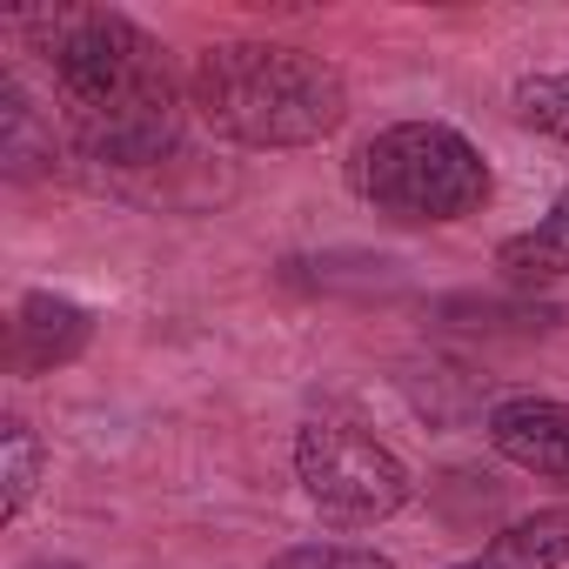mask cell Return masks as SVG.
<instances>
[{
	"mask_svg": "<svg viewBox=\"0 0 569 569\" xmlns=\"http://www.w3.org/2000/svg\"><path fill=\"white\" fill-rule=\"evenodd\" d=\"M8 34L54 81V108L81 168L101 174H161L188 161V81L168 48L121 8H34L14 14Z\"/></svg>",
	"mask_w": 569,
	"mask_h": 569,
	"instance_id": "obj_1",
	"label": "cell"
},
{
	"mask_svg": "<svg viewBox=\"0 0 569 569\" xmlns=\"http://www.w3.org/2000/svg\"><path fill=\"white\" fill-rule=\"evenodd\" d=\"M188 108L228 148L289 154L349 121V74L302 41H208L188 68Z\"/></svg>",
	"mask_w": 569,
	"mask_h": 569,
	"instance_id": "obj_2",
	"label": "cell"
},
{
	"mask_svg": "<svg viewBox=\"0 0 569 569\" xmlns=\"http://www.w3.org/2000/svg\"><path fill=\"white\" fill-rule=\"evenodd\" d=\"M349 194L402 228H456L489 208L496 174L489 154L456 121H389L356 141L349 154Z\"/></svg>",
	"mask_w": 569,
	"mask_h": 569,
	"instance_id": "obj_3",
	"label": "cell"
},
{
	"mask_svg": "<svg viewBox=\"0 0 569 569\" xmlns=\"http://www.w3.org/2000/svg\"><path fill=\"white\" fill-rule=\"evenodd\" d=\"M296 482L309 509L336 529H376L416 502L409 462L349 416H309L296 429Z\"/></svg>",
	"mask_w": 569,
	"mask_h": 569,
	"instance_id": "obj_4",
	"label": "cell"
},
{
	"mask_svg": "<svg viewBox=\"0 0 569 569\" xmlns=\"http://www.w3.org/2000/svg\"><path fill=\"white\" fill-rule=\"evenodd\" d=\"M482 442L509 469L569 489V402L562 396H496V409L482 416Z\"/></svg>",
	"mask_w": 569,
	"mask_h": 569,
	"instance_id": "obj_5",
	"label": "cell"
},
{
	"mask_svg": "<svg viewBox=\"0 0 569 569\" xmlns=\"http://www.w3.org/2000/svg\"><path fill=\"white\" fill-rule=\"evenodd\" d=\"M88 349H94V316H88L74 296L28 289V296L14 302V316H8V369H14V376L74 369Z\"/></svg>",
	"mask_w": 569,
	"mask_h": 569,
	"instance_id": "obj_6",
	"label": "cell"
},
{
	"mask_svg": "<svg viewBox=\"0 0 569 569\" xmlns=\"http://www.w3.org/2000/svg\"><path fill=\"white\" fill-rule=\"evenodd\" d=\"M68 154H74L68 148V128L54 114H41V101L28 94L21 74H8V81H0V161H8V174L14 181H41Z\"/></svg>",
	"mask_w": 569,
	"mask_h": 569,
	"instance_id": "obj_7",
	"label": "cell"
},
{
	"mask_svg": "<svg viewBox=\"0 0 569 569\" xmlns=\"http://www.w3.org/2000/svg\"><path fill=\"white\" fill-rule=\"evenodd\" d=\"M442 569H569V502H549V509L502 522L482 549H469Z\"/></svg>",
	"mask_w": 569,
	"mask_h": 569,
	"instance_id": "obj_8",
	"label": "cell"
},
{
	"mask_svg": "<svg viewBox=\"0 0 569 569\" xmlns=\"http://www.w3.org/2000/svg\"><path fill=\"white\" fill-rule=\"evenodd\" d=\"M496 268L502 281H516V289H542V281H569V181L556 188V201L496 241Z\"/></svg>",
	"mask_w": 569,
	"mask_h": 569,
	"instance_id": "obj_9",
	"label": "cell"
},
{
	"mask_svg": "<svg viewBox=\"0 0 569 569\" xmlns=\"http://www.w3.org/2000/svg\"><path fill=\"white\" fill-rule=\"evenodd\" d=\"M41 476H48V436L28 416H8V422H0V522L28 516Z\"/></svg>",
	"mask_w": 569,
	"mask_h": 569,
	"instance_id": "obj_10",
	"label": "cell"
},
{
	"mask_svg": "<svg viewBox=\"0 0 569 569\" xmlns=\"http://www.w3.org/2000/svg\"><path fill=\"white\" fill-rule=\"evenodd\" d=\"M396 382H402V396L416 402V416H429V422H442V429H456V422H462V409H456L449 396H462L476 416H489V409H496V402H489V382H476V376H469V369H456V362H409Z\"/></svg>",
	"mask_w": 569,
	"mask_h": 569,
	"instance_id": "obj_11",
	"label": "cell"
},
{
	"mask_svg": "<svg viewBox=\"0 0 569 569\" xmlns=\"http://www.w3.org/2000/svg\"><path fill=\"white\" fill-rule=\"evenodd\" d=\"M509 114H516V128H529V134L556 141V148H569V68H536V74H522V81L509 88Z\"/></svg>",
	"mask_w": 569,
	"mask_h": 569,
	"instance_id": "obj_12",
	"label": "cell"
},
{
	"mask_svg": "<svg viewBox=\"0 0 569 569\" xmlns=\"http://www.w3.org/2000/svg\"><path fill=\"white\" fill-rule=\"evenodd\" d=\"M261 569H396V556L376 542H289Z\"/></svg>",
	"mask_w": 569,
	"mask_h": 569,
	"instance_id": "obj_13",
	"label": "cell"
},
{
	"mask_svg": "<svg viewBox=\"0 0 569 569\" xmlns=\"http://www.w3.org/2000/svg\"><path fill=\"white\" fill-rule=\"evenodd\" d=\"M21 569H88V562H74V556H34V562H21Z\"/></svg>",
	"mask_w": 569,
	"mask_h": 569,
	"instance_id": "obj_14",
	"label": "cell"
}]
</instances>
